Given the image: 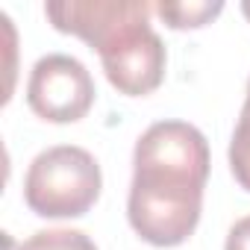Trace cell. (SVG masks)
<instances>
[{"label": "cell", "instance_id": "obj_7", "mask_svg": "<svg viewBox=\"0 0 250 250\" xmlns=\"http://www.w3.org/2000/svg\"><path fill=\"white\" fill-rule=\"evenodd\" d=\"M224 3H156L159 18L171 30H197L221 15Z\"/></svg>", "mask_w": 250, "mask_h": 250}, {"label": "cell", "instance_id": "obj_5", "mask_svg": "<svg viewBox=\"0 0 250 250\" xmlns=\"http://www.w3.org/2000/svg\"><path fill=\"white\" fill-rule=\"evenodd\" d=\"M145 0H53L44 6L47 21L97 50L124 21H130Z\"/></svg>", "mask_w": 250, "mask_h": 250}, {"label": "cell", "instance_id": "obj_6", "mask_svg": "<svg viewBox=\"0 0 250 250\" xmlns=\"http://www.w3.org/2000/svg\"><path fill=\"white\" fill-rule=\"evenodd\" d=\"M229 168L235 183L250 191V83H247V100L241 106L238 124L232 130V142H229Z\"/></svg>", "mask_w": 250, "mask_h": 250}, {"label": "cell", "instance_id": "obj_2", "mask_svg": "<svg viewBox=\"0 0 250 250\" xmlns=\"http://www.w3.org/2000/svg\"><path fill=\"white\" fill-rule=\"evenodd\" d=\"M97 159L77 145L42 150L24 177V200L39 218H83L100 197Z\"/></svg>", "mask_w": 250, "mask_h": 250}, {"label": "cell", "instance_id": "obj_8", "mask_svg": "<svg viewBox=\"0 0 250 250\" xmlns=\"http://www.w3.org/2000/svg\"><path fill=\"white\" fill-rule=\"evenodd\" d=\"M18 250H97V244L80 229H42Z\"/></svg>", "mask_w": 250, "mask_h": 250}, {"label": "cell", "instance_id": "obj_10", "mask_svg": "<svg viewBox=\"0 0 250 250\" xmlns=\"http://www.w3.org/2000/svg\"><path fill=\"white\" fill-rule=\"evenodd\" d=\"M241 12H244V15L250 18V0H247V3H241Z\"/></svg>", "mask_w": 250, "mask_h": 250}, {"label": "cell", "instance_id": "obj_4", "mask_svg": "<svg viewBox=\"0 0 250 250\" xmlns=\"http://www.w3.org/2000/svg\"><path fill=\"white\" fill-rule=\"evenodd\" d=\"M94 94L97 91L88 68L68 53L42 56L30 71L27 103L39 118L50 124H74L85 118Z\"/></svg>", "mask_w": 250, "mask_h": 250}, {"label": "cell", "instance_id": "obj_3", "mask_svg": "<svg viewBox=\"0 0 250 250\" xmlns=\"http://www.w3.org/2000/svg\"><path fill=\"white\" fill-rule=\"evenodd\" d=\"M150 12L153 6L145 3L97 47L106 80L127 97H145L165 80V44L150 27Z\"/></svg>", "mask_w": 250, "mask_h": 250}, {"label": "cell", "instance_id": "obj_1", "mask_svg": "<svg viewBox=\"0 0 250 250\" xmlns=\"http://www.w3.org/2000/svg\"><path fill=\"white\" fill-rule=\"evenodd\" d=\"M206 180L209 145L194 124L159 121L147 127L133 153L130 227L153 247L183 244L197 229Z\"/></svg>", "mask_w": 250, "mask_h": 250}, {"label": "cell", "instance_id": "obj_9", "mask_svg": "<svg viewBox=\"0 0 250 250\" xmlns=\"http://www.w3.org/2000/svg\"><path fill=\"white\" fill-rule=\"evenodd\" d=\"M224 250H250V215L235 221L227 232V244Z\"/></svg>", "mask_w": 250, "mask_h": 250}]
</instances>
